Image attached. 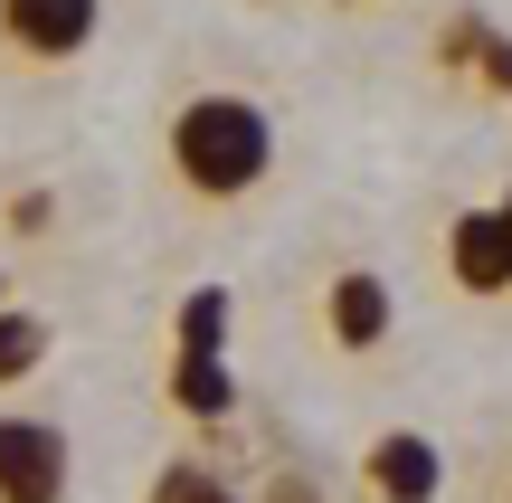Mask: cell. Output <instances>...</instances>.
I'll return each mask as SVG.
<instances>
[{
	"instance_id": "cell-3",
	"label": "cell",
	"mask_w": 512,
	"mask_h": 503,
	"mask_svg": "<svg viewBox=\"0 0 512 503\" xmlns=\"http://www.w3.org/2000/svg\"><path fill=\"white\" fill-rule=\"evenodd\" d=\"M67 485H76L67 428L38 409H0V503H67Z\"/></svg>"
},
{
	"instance_id": "cell-12",
	"label": "cell",
	"mask_w": 512,
	"mask_h": 503,
	"mask_svg": "<svg viewBox=\"0 0 512 503\" xmlns=\"http://www.w3.org/2000/svg\"><path fill=\"white\" fill-rule=\"evenodd\" d=\"M10 228L38 238V228H48V190H10Z\"/></svg>"
},
{
	"instance_id": "cell-8",
	"label": "cell",
	"mask_w": 512,
	"mask_h": 503,
	"mask_svg": "<svg viewBox=\"0 0 512 503\" xmlns=\"http://www.w3.org/2000/svg\"><path fill=\"white\" fill-rule=\"evenodd\" d=\"M48 352H57L48 314H29V304H0V390H19V380H29Z\"/></svg>"
},
{
	"instance_id": "cell-16",
	"label": "cell",
	"mask_w": 512,
	"mask_h": 503,
	"mask_svg": "<svg viewBox=\"0 0 512 503\" xmlns=\"http://www.w3.org/2000/svg\"><path fill=\"white\" fill-rule=\"evenodd\" d=\"M503 503H512V494H503Z\"/></svg>"
},
{
	"instance_id": "cell-1",
	"label": "cell",
	"mask_w": 512,
	"mask_h": 503,
	"mask_svg": "<svg viewBox=\"0 0 512 503\" xmlns=\"http://www.w3.org/2000/svg\"><path fill=\"white\" fill-rule=\"evenodd\" d=\"M162 162L200 209H238L275 181V114L238 86H200L171 105L162 124Z\"/></svg>"
},
{
	"instance_id": "cell-5",
	"label": "cell",
	"mask_w": 512,
	"mask_h": 503,
	"mask_svg": "<svg viewBox=\"0 0 512 503\" xmlns=\"http://www.w3.org/2000/svg\"><path fill=\"white\" fill-rule=\"evenodd\" d=\"M361 485L380 494V503H437V494H446V456H437V437H418V428H389V437H370V456H361Z\"/></svg>"
},
{
	"instance_id": "cell-13",
	"label": "cell",
	"mask_w": 512,
	"mask_h": 503,
	"mask_svg": "<svg viewBox=\"0 0 512 503\" xmlns=\"http://www.w3.org/2000/svg\"><path fill=\"white\" fill-rule=\"evenodd\" d=\"M494 228H503V266H512V190L494 200Z\"/></svg>"
},
{
	"instance_id": "cell-2",
	"label": "cell",
	"mask_w": 512,
	"mask_h": 503,
	"mask_svg": "<svg viewBox=\"0 0 512 503\" xmlns=\"http://www.w3.org/2000/svg\"><path fill=\"white\" fill-rule=\"evenodd\" d=\"M105 29V0H0V57L10 67H76Z\"/></svg>"
},
{
	"instance_id": "cell-14",
	"label": "cell",
	"mask_w": 512,
	"mask_h": 503,
	"mask_svg": "<svg viewBox=\"0 0 512 503\" xmlns=\"http://www.w3.org/2000/svg\"><path fill=\"white\" fill-rule=\"evenodd\" d=\"M332 10H370V0H332Z\"/></svg>"
},
{
	"instance_id": "cell-11",
	"label": "cell",
	"mask_w": 512,
	"mask_h": 503,
	"mask_svg": "<svg viewBox=\"0 0 512 503\" xmlns=\"http://www.w3.org/2000/svg\"><path fill=\"white\" fill-rule=\"evenodd\" d=\"M256 503H323V485H313V475H294V466H275Z\"/></svg>"
},
{
	"instance_id": "cell-7",
	"label": "cell",
	"mask_w": 512,
	"mask_h": 503,
	"mask_svg": "<svg viewBox=\"0 0 512 503\" xmlns=\"http://www.w3.org/2000/svg\"><path fill=\"white\" fill-rule=\"evenodd\" d=\"M171 409H181L190 428H228V418H238V371H228V352H171Z\"/></svg>"
},
{
	"instance_id": "cell-15",
	"label": "cell",
	"mask_w": 512,
	"mask_h": 503,
	"mask_svg": "<svg viewBox=\"0 0 512 503\" xmlns=\"http://www.w3.org/2000/svg\"><path fill=\"white\" fill-rule=\"evenodd\" d=\"M0 304H10V276H0Z\"/></svg>"
},
{
	"instance_id": "cell-4",
	"label": "cell",
	"mask_w": 512,
	"mask_h": 503,
	"mask_svg": "<svg viewBox=\"0 0 512 503\" xmlns=\"http://www.w3.org/2000/svg\"><path fill=\"white\" fill-rule=\"evenodd\" d=\"M323 333H332V352H380L399 333V295H389L380 266H342L323 285Z\"/></svg>"
},
{
	"instance_id": "cell-10",
	"label": "cell",
	"mask_w": 512,
	"mask_h": 503,
	"mask_svg": "<svg viewBox=\"0 0 512 503\" xmlns=\"http://www.w3.org/2000/svg\"><path fill=\"white\" fill-rule=\"evenodd\" d=\"M143 503H247L238 485H228L219 466H200V456H171L162 475H152V494Z\"/></svg>"
},
{
	"instance_id": "cell-9",
	"label": "cell",
	"mask_w": 512,
	"mask_h": 503,
	"mask_svg": "<svg viewBox=\"0 0 512 503\" xmlns=\"http://www.w3.org/2000/svg\"><path fill=\"white\" fill-rule=\"evenodd\" d=\"M228 285H190L181 314H171V352H228Z\"/></svg>"
},
{
	"instance_id": "cell-6",
	"label": "cell",
	"mask_w": 512,
	"mask_h": 503,
	"mask_svg": "<svg viewBox=\"0 0 512 503\" xmlns=\"http://www.w3.org/2000/svg\"><path fill=\"white\" fill-rule=\"evenodd\" d=\"M446 276H456V295H512L494 200H484V209H456V219H446Z\"/></svg>"
}]
</instances>
